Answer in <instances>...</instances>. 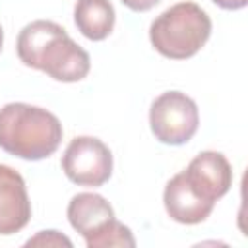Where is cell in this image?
<instances>
[{
    "instance_id": "cell-1",
    "label": "cell",
    "mask_w": 248,
    "mask_h": 248,
    "mask_svg": "<svg viewBox=\"0 0 248 248\" xmlns=\"http://www.w3.org/2000/svg\"><path fill=\"white\" fill-rule=\"evenodd\" d=\"M17 58L48 78L64 83L81 81L91 70V60L62 25L48 19H35L27 23L16 43Z\"/></svg>"
},
{
    "instance_id": "cell-11",
    "label": "cell",
    "mask_w": 248,
    "mask_h": 248,
    "mask_svg": "<svg viewBox=\"0 0 248 248\" xmlns=\"http://www.w3.org/2000/svg\"><path fill=\"white\" fill-rule=\"evenodd\" d=\"M25 246H68L72 248V240L58 231H39L33 238L25 242Z\"/></svg>"
},
{
    "instance_id": "cell-8",
    "label": "cell",
    "mask_w": 248,
    "mask_h": 248,
    "mask_svg": "<svg viewBox=\"0 0 248 248\" xmlns=\"http://www.w3.org/2000/svg\"><path fill=\"white\" fill-rule=\"evenodd\" d=\"M31 219V202L23 176L0 163V234L19 232Z\"/></svg>"
},
{
    "instance_id": "cell-9",
    "label": "cell",
    "mask_w": 248,
    "mask_h": 248,
    "mask_svg": "<svg viewBox=\"0 0 248 248\" xmlns=\"http://www.w3.org/2000/svg\"><path fill=\"white\" fill-rule=\"evenodd\" d=\"M163 203L169 217L182 225H198L205 221L213 211V203L202 200L192 190L182 170L167 182L163 192Z\"/></svg>"
},
{
    "instance_id": "cell-13",
    "label": "cell",
    "mask_w": 248,
    "mask_h": 248,
    "mask_svg": "<svg viewBox=\"0 0 248 248\" xmlns=\"http://www.w3.org/2000/svg\"><path fill=\"white\" fill-rule=\"evenodd\" d=\"M211 2L223 10H242L248 4V0H211Z\"/></svg>"
},
{
    "instance_id": "cell-4",
    "label": "cell",
    "mask_w": 248,
    "mask_h": 248,
    "mask_svg": "<svg viewBox=\"0 0 248 248\" xmlns=\"http://www.w3.org/2000/svg\"><path fill=\"white\" fill-rule=\"evenodd\" d=\"M68 221L83 238L87 248H134L136 238L124 223L114 217L112 205L95 192L76 194L68 203Z\"/></svg>"
},
{
    "instance_id": "cell-6",
    "label": "cell",
    "mask_w": 248,
    "mask_h": 248,
    "mask_svg": "<svg viewBox=\"0 0 248 248\" xmlns=\"http://www.w3.org/2000/svg\"><path fill=\"white\" fill-rule=\"evenodd\" d=\"M60 165L74 184L97 188L108 182L112 174V153L99 138L78 136L64 149Z\"/></svg>"
},
{
    "instance_id": "cell-10",
    "label": "cell",
    "mask_w": 248,
    "mask_h": 248,
    "mask_svg": "<svg viewBox=\"0 0 248 248\" xmlns=\"http://www.w3.org/2000/svg\"><path fill=\"white\" fill-rule=\"evenodd\" d=\"M116 14L110 0H78L74 6V23L89 41H105L114 29Z\"/></svg>"
},
{
    "instance_id": "cell-12",
    "label": "cell",
    "mask_w": 248,
    "mask_h": 248,
    "mask_svg": "<svg viewBox=\"0 0 248 248\" xmlns=\"http://www.w3.org/2000/svg\"><path fill=\"white\" fill-rule=\"evenodd\" d=\"M120 2L132 12H147V10L155 8L161 0H120Z\"/></svg>"
},
{
    "instance_id": "cell-7",
    "label": "cell",
    "mask_w": 248,
    "mask_h": 248,
    "mask_svg": "<svg viewBox=\"0 0 248 248\" xmlns=\"http://www.w3.org/2000/svg\"><path fill=\"white\" fill-rule=\"evenodd\" d=\"M182 172L192 190L213 205L232 186V167L219 151L198 153Z\"/></svg>"
},
{
    "instance_id": "cell-3",
    "label": "cell",
    "mask_w": 248,
    "mask_h": 248,
    "mask_svg": "<svg viewBox=\"0 0 248 248\" xmlns=\"http://www.w3.org/2000/svg\"><path fill=\"white\" fill-rule=\"evenodd\" d=\"M211 35V19L196 2H178L149 25L153 48L170 60H186L202 50Z\"/></svg>"
},
{
    "instance_id": "cell-14",
    "label": "cell",
    "mask_w": 248,
    "mask_h": 248,
    "mask_svg": "<svg viewBox=\"0 0 248 248\" xmlns=\"http://www.w3.org/2000/svg\"><path fill=\"white\" fill-rule=\"evenodd\" d=\"M2 45H4V31H2V25H0V50H2Z\"/></svg>"
},
{
    "instance_id": "cell-2",
    "label": "cell",
    "mask_w": 248,
    "mask_h": 248,
    "mask_svg": "<svg viewBox=\"0 0 248 248\" xmlns=\"http://www.w3.org/2000/svg\"><path fill=\"white\" fill-rule=\"evenodd\" d=\"M56 114L27 103H8L0 108V147L25 161L50 157L62 141Z\"/></svg>"
},
{
    "instance_id": "cell-5",
    "label": "cell",
    "mask_w": 248,
    "mask_h": 248,
    "mask_svg": "<svg viewBox=\"0 0 248 248\" xmlns=\"http://www.w3.org/2000/svg\"><path fill=\"white\" fill-rule=\"evenodd\" d=\"M200 126L198 105L182 91L161 93L149 108V128L161 143L184 145Z\"/></svg>"
}]
</instances>
